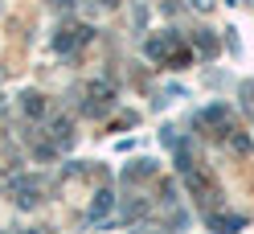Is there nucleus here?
Instances as JSON below:
<instances>
[{
    "instance_id": "nucleus-6",
    "label": "nucleus",
    "mask_w": 254,
    "mask_h": 234,
    "mask_svg": "<svg viewBox=\"0 0 254 234\" xmlns=\"http://www.w3.org/2000/svg\"><path fill=\"white\" fill-rule=\"evenodd\" d=\"M111 206H115V193H111V189H99V193H94V206H90V222H99Z\"/></svg>"
},
{
    "instance_id": "nucleus-4",
    "label": "nucleus",
    "mask_w": 254,
    "mask_h": 234,
    "mask_svg": "<svg viewBox=\"0 0 254 234\" xmlns=\"http://www.w3.org/2000/svg\"><path fill=\"white\" fill-rule=\"evenodd\" d=\"M50 136H54V144H58V148H70V144H74V128H70V119H62V115H58V119L50 123Z\"/></svg>"
},
{
    "instance_id": "nucleus-3",
    "label": "nucleus",
    "mask_w": 254,
    "mask_h": 234,
    "mask_svg": "<svg viewBox=\"0 0 254 234\" xmlns=\"http://www.w3.org/2000/svg\"><path fill=\"white\" fill-rule=\"evenodd\" d=\"M242 226H246L242 214H209V230H217V234H234Z\"/></svg>"
},
{
    "instance_id": "nucleus-7",
    "label": "nucleus",
    "mask_w": 254,
    "mask_h": 234,
    "mask_svg": "<svg viewBox=\"0 0 254 234\" xmlns=\"http://www.w3.org/2000/svg\"><path fill=\"white\" fill-rule=\"evenodd\" d=\"M226 119H230V111H226L221 103H217V107H209V111H201V123H217V128H221Z\"/></svg>"
},
{
    "instance_id": "nucleus-8",
    "label": "nucleus",
    "mask_w": 254,
    "mask_h": 234,
    "mask_svg": "<svg viewBox=\"0 0 254 234\" xmlns=\"http://www.w3.org/2000/svg\"><path fill=\"white\" fill-rule=\"evenodd\" d=\"M139 177H152V160H139L135 168H127V173H123V181H139Z\"/></svg>"
},
{
    "instance_id": "nucleus-2",
    "label": "nucleus",
    "mask_w": 254,
    "mask_h": 234,
    "mask_svg": "<svg viewBox=\"0 0 254 234\" xmlns=\"http://www.w3.org/2000/svg\"><path fill=\"white\" fill-rule=\"evenodd\" d=\"M177 50H181V37H177V33H160V37H152V41L144 45V54H148L152 62H168Z\"/></svg>"
},
{
    "instance_id": "nucleus-10",
    "label": "nucleus",
    "mask_w": 254,
    "mask_h": 234,
    "mask_svg": "<svg viewBox=\"0 0 254 234\" xmlns=\"http://www.w3.org/2000/svg\"><path fill=\"white\" fill-rule=\"evenodd\" d=\"M54 8H74V0H50Z\"/></svg>"
},
{
    "instance_id": "nucleus-5",
    "label": "nucleus",
    "mask_w": 254,
    "mask_h": 234,
    "mask_svg": "<svg viewBox=\"0 0 254 234\" xmlns=\"http://www.w3.org/2000/svg\"><path fill=\"white\" fill-rule=\"evenodd\" d=\"M21 107H25L29 119H41V115H45V95H37V90H25V95H21Z\"/></svg>"
},
{
    "instance_id": "nucleus-11",
    "label": "nucleus",
    "mask_w": 254,
    "mask_h": 234,
    "mask_svg": "<svg viewBox=\"0 0 254 234\" xmlns=\"http://www.w3.org/2000/svg\"><path fill=\"white\" fill-rule=\"evenodd\" d=\"M25 234H33V230H25Z\"/></svg>"
},
{
    "instance_id": "nucleus-1",
    "label": "nucleus",
    "mask_w": 254,
    "mask_h": 234,
    "mask_svg": "<svg viewBox=\"0 0 254 234\" xmlns=\"http://www.w3.org/2000/svg\"><path fill=\"white\" fill-rule=\"evenodd\" d=\"M8 193H12V201H17L21 210H33L37 201H41V181L37 177H8Z\"/></svg>"
},
{
    "instance_id": "nucleus-9",
    "label": "nucleus",
    "mask_w": 254,
    "mask_h": 234,
    "mask_svg": "<svg viewBox=\"0 0 254 234\" xmlns=\"http://www.w3.org/2000/svg\"><path fill=\"white\" fill-rule=\"evenodd\" d=\"M197 50H201V54H217V41H213L209 33H201V37H197Z\"/></svg>"
}]
</instances>
